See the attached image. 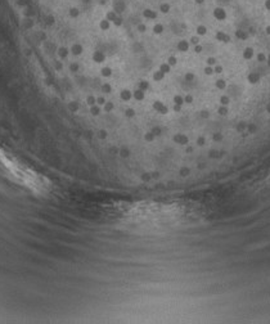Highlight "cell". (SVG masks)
Masks as SVG:
<instances>
[{"label": "cell", "instance_id": "3957f363", "mask_svg": "<svg viewBox=\"0 0 270 324\" xmlns=\"http://www.w3.org/2000/svg\"><path fill=\"white\" fill-rule=\"evenodd\" d=\"M194 32L198 35V36H201V37H204L207 34H209V28H207V26L206 25H203V23H199V25H197V27H196V30H194Z\"/></svg>", "mask_w": 270, "mask_h": 324}, {"label": "cell", "instance_id": "5b68a950", "mask_svg": "<svg viewBox=\"0 0 270 324\" xmlns=\"http://www.w3.org/2000/svg\"><path fill=\"white\" fill-rule=\"evenodd\" d=\"M265 7H266V9L270 10V0H265Z\"/></svg>", "mask_w": 270, "mask_h": 324}, {"label": "cell", "instance_id": "7a4b0ae2", "mask_svg": "<svg viewBox=\"0 0 270 324\" xmlns=\"http://www.w3.org/2000/svg\"><path fill=\"white\" fill-rule=\"evenodd\" d=\"M215 39L220 42H223V44H228V42H230V40H232L230 35L226 34L225 31H218L215 34Z\"/></svg>", "mask_w": 270, "mask_h": 324}, {"label": "cell", "instance_id": "277c9868", "mask_svg": "<svg viewBox=\"0 0 270 324\" xmlns=\"http://www.w3.org/2000/svg\"><path fill=\"white\" fill-rule=\"evenodd\" d=\"M193 2H194V4H196V5H203L206 0H193Z\"/></svg>", "mask_w": 270, "mask_h": 324}, {"label": "cell", "instance_id": "6da1fadb", "mask_svg": "<svg viewBox=\"0 0 270 324\" xmlns=\"http://www.w3.org/2000/svg\"><path fill=\"white\" fill-rule=\"evenodd\" d=\"M212 17L216 21H225L226 17H228V13H226V10L223 7H216L212 10Z\"/></svg>", "mask_w": 270, "mask_h": 324}]
</instances>
